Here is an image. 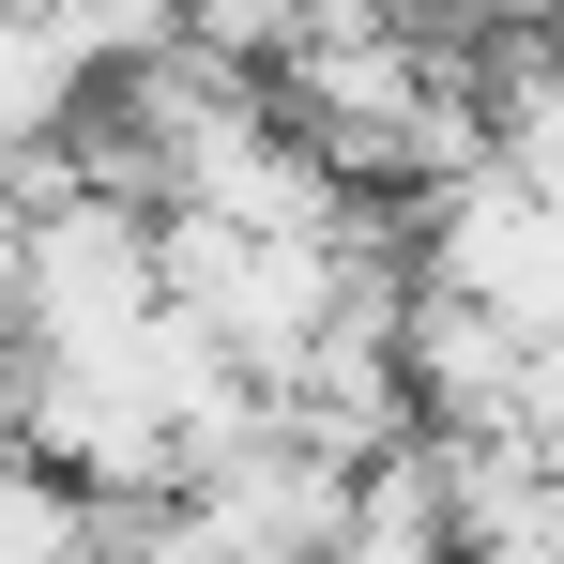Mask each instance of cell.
<instances>
[{"label":"cell","instance_id":"cell-1","mask_svg":"<svg viewBox=\"0 0 564 564\" xmlns=\"http://www.w3.org/2000/svg\"><path fill=\"white\" fill-rule=\"evenodd\" d=\"M169 305V214L153 198H46L15 229V321L31 351H122L138 321Z\"/></svg>","mask_w":564,"mask_h":564},{"label":"cell","instance_id":"cell-2","mask_svg":"<svg viewBox=\"0 0 564 564\" xmlns=\"http://www.w3.org/2000/svg\"><path fill=\"white\" fill-rule=\"evenodd\" d=\"M122 564H275V550L214 503H153V519H122Z\"/></svg>","mask_w":564,"mask_h":564}]
</instances>
